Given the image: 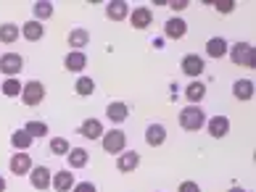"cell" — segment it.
I'll return each mask as SVG.
<instances>
[{"instance_id":"obj_28","label":"cell","mask_w":256,"mask_h":192,"mask_svg":"<svg viewBox=\"0 0 256 192\" xmlns=\"http://www.w3.org/2000/svg\"><path fill=\"white\" fill-rule=\"evenodd\" d=\"M34 21H45V18H50L53 16V3H48V0H40V3H34Z\"/></svg>"},{"instance_id":"obj_8","label":"cell","mask_w":256,"mask_h":192,"mask_svg":"<svg viewBox=\"0 0 256 192\" xmlns=\"http://www.w3.org/2000/svg\"><path fill=\"white\" fill-rule=\"evenodd\" d=\"M130 24L135 26V29H148L150 24H154V13H150V8L140 5L135 11H130Z\"/></svg>"},{"instance_id":"obj_20","label":"cell","mask_w":256,"mask_h":192,"mask_svg":"<svg viewBox=\"0 0 256 192\" xmlns=\"http://www.w3.org/2000/svg\"><path fill=\"white\" fill-rule=\"evenodd\" d=\"M42 34H45V26L40 24V21H26L24 26H22V37L24 40H30V42H37V40H42Z\"/></svg>"},{"instance_id":"obj_12","label":"cell","mask_w":256,"mask_h":192,"mask_svg":"<svg viewBox=\"0 0 256 192\" xmlns=\"http://www.w3.org/2000/svg\"><path fill=\"white\" fill-rule=\"evenodd\" d=\"M74 185H77V182H74L72 171H58V174H53V179H50V187L56 192H72Z\"/></svg>"},{"instance_id":"obj_35","label":"cell","mask_w":256,"mask_h":192,"mask_svg":"<svg viewBox=\"0 0 256 192\" xmlns=\"http://www.w3.org/2000/svg\"><path fill=\"white\" fill-rule=\"evenodd\" d=\"M172 8H174V11H185L188 3H182V0H177V3H172Z\"/></svg>"},{"instance_id":"obj_6","label":"cell","mask_w":256,"mask_h":192,"mask_svg":"<svg viewBox=\"0 0 256 192\" xmlns=\"http://www.w3.org/2000/svg\"><path fill=\"white\" fill-rule=\"evenodd\" d=\"M50 179H53V174H50L48 166H32L30 182H32L34 190H50Z\"/></svg>"},{"instance_id":"obj_21","label":"cell","mask_w":256,"mask_h":192,"mask_svg":"<svg viewBox=\"0 0 256 192\" xmlns=\"http://www.w3.org/2000/svg\"><path fill=\"white\" fill-rule=\"evenodd\" d=\"M88 42H90V32H88V29L77 26V29L69 32V45H72V50H82V47H88Z\"/></svg>"},{"instance_id":"obj_37","label":"cell","mask_w":256,"mask_h":192,"mask_svg":"<svg viewBox=\"0 0 256 192\" xmlns=\"http://www.w3.org/2000/svg\"><path fill=\"white\" fill-rule=\"evenodd\" d=\"M227 192H246V190H240V187H232V190H227Z\"/></svg>"},{"instance_id":"obj_25","label":"cell","mask_w":256,"mask_h":192,"mask_svg":"<svg viewBox=\"0 0 256 192\" xmlns=\"http://www.w3.org/2000/svg\"><path fill=\"white\" fill-rule=\"evenodd\" d=\"M32 142H34V140H32V137H30V134H26L24 129H16V132L11 134V145L16 148V153H24L26 148L32 145Z\"/></svg>"},{"instance_id":"obj_19","label":"cell","mask_w":256,"mask_h":192,"mask_svg":"<svg viewBox=\"0 0 256 192\" xmlns=\"http://www.w3.org/2000/svg\"><path fill=\"white\" fill-rule=\"evenodd\" d=\"M164 140H166V129L161 127V124H150V127L146 129V142H148L150 148L164 145Z\"/></svg>"},{"instance_id":"obj_22","label":"cell","mask_w":256,"mask_h":192,"mask_svg":"<svg viewBox=\"0 0 256 192\" xmlns=\"http://www.w3.org/2000/svg\"><path fill=\"white\" fill-rule=\"evenodd\" d=\"M232 95L238 100H251L254 98V82L251 79H238L232 84Z\"/></svg>"},{"instance_id":"obj_30","label":"cell","mask_w":256,"mask_h":192,"mask_svg":"<svg viewBox=\"0 0 256 192\" xmlns=\"http://www.w3.org/2000/svg\"><path fill=\"white\" fill-rule=\"evenodd\" d=\"M3 95L6 98H16V95H22V82L16 79V76H8L3 82Z\"/></svg>"},{"instance_id":"obj_18","label":"cell","mask_w":256,"mask_h":192,"mask_svg":"<svg viewBox=\"0 0 256 192\" xmlns=\"http://www.w3.org/2000/svg\"><path fill=\"white\" fill-rule=\"evenodd\" d=\"M227 50H230V45H227L224 37H212L206 42V55H212V58H224Z\"/></svg>"},{"instance_id":"obj_4","label":"cell","mask_w":256,"mask_h":192,"mask_svg":"<svg viewBox=\"0 0 256 192\" xmlns=\"http://www.w3.org/2000/svg\"><path fill=\"white\" fill-rule=\"evenodd\" d=\"M45 95H48V90H45V84L37 82V79H34V82H26L24 87H22V100H24L26 105H32V108L42 103Z\"/></svg>"},{"instance_id":"obj_24","label":"cell","mask_w":256,"mask_h":192,"mask_svg":"<svg viewBox=\"0 0 256 192\" xmlns=\"http://www.w3.org/2000/svg\"><path fill=\"white\" fill-rule=\"evenodd\" d=\"M185 98L190 100V103H201L206 98V84L204 82H190L185 87Z\"/></svg>"},{"instance_id":"obj_32","label":"cell","mask_w":256,"mask_h":192,"mask_svg":"<svg viewBox=\"0 0 256 192\" xmlns=\"http://www.w3.org/2000/svg\"><path fill=\"white\" fill-rule=\"evenodd\" d=\"M214 8L220 13H232L235 11V0H214Z\"/></svg>"},{"instance_id":"obj_33","label":"cell","mask_w":256,"mask_h":192,"mask_svg":"<svg viewBox=\"0 0 256 192\" xmlns=\"http://www.w3.org/2000/svg\"><path fill=\"white\" fill-rule=\"evenodd\" d=\"M72 192H96V185L92 182H77Z\"/></svg>"},{"instance_id":"obj_29","label":"cell","mask_w":256,"mask_h":192,"mask_svg":"<svg viewBox=\"0 0 256 192\" xmlns=\"http://www.w3.org/2000/svg\"><path fill=\"white\" fill-rule=\"evenodd\" d=\"M24 132L30 134L32 140H40V137H45V134H48V124H45V121H30V124L24 127Z\"/></svg>"},{"instance_id":"obj_23","label":"cell","mask_w":256,"mask_h":192,"mask_svg":"<svg viewBox=\"0 0 256 192\" xmlns=\"http://www.w3.org/2000/svg\"><path fill=\"white\" fill-rule=\"evenodd\" d=\"M69 163H72V169H84L90 163V153L84 148H72L69 150Z\"/></svg>"},{"instance_id":"obj_27","label":"cell","mask_w":256,"mask_h":192,"mask_svg":"<svg viewBox=\"0 0 256 192\" xmlns=\"http://www.w3.org/2000/svg\"><path fill=\"white\" fill-rule=\"evenodd\" d=\"M92 90H96V82H92L90 76H80L77 84H74V92H77L80 98H90Z\"/></svg>"},{"instance_id":"obj_34","label":"cell","mask_w":256,"mask_h":192,"mask_svg":"<svg viewBox=\"0 0 256 192\" xmlns=\"http://www.w3.org/2000/svg\"><path fill=\"white\" fill-rule=\"evenodd\" d=\"M180 192H201V187H198V182H182V185H180Z\"/></svg>"},{"instance_id":"obj_10","label":"cell","mask_w":256,"mask_h":192,"mask_svg":"<svg viewBox=\"0 0 256 192\" xmlns=\"http://www.w3.org/2000/svg\"><path fill=\"white\" fill-rule=\"evenodd\" d=\"M206 129H208V134H212L214 140H222L227 132H230V119L227 116H212L206 121Z\"/></svg>"},{"instance_id":"obj_11","label":"cell","mask_w":256,"mask_h":192,"mask_svg":"<svg viewBox=\"0 0 256 192\" xmlns=\"http://www.w3.org/2000/svg\"><path fill=\"white\" fill-rule=\"evenodd\" d=\"M164 34L169 37V40H182V37L188 34V24H185V18H169V21L164 24Z\"/></svg>"},{"instance_id":"obj_36","label":"cell","mask_w":256,"mask_h":192,"mask_svg":"<svg viewBox=\"0 0 256 192\" xmlns=\"http://www.w3.org/2000/svg\"><path fill=\"white\" fill-rule=\"evenodd\" d=\"M0 192H6V179L0 177Z\"/></svg>"},{"instance_id":"obj_2","label":"cell","mask_w":256,"mask_h":192,"mask_svg":"<svg viewBox=\"0 0 256 192\" xmlns=\"http://www.w3.org/2000/svg\"><path fill=\"white\" fill-rule=\"evenodd\" d=\"M232 63L235 66H246V69H256V47L248 42H235L232 45Z\"/></svg>"},{"instance_id":"obj_3","label":"cell","mask_w":256,"mask_h":192,"mask_svg":"<svg viewBox=\"0 0 256 192\" xmlns=\"http://www.w3.org/2000/svg\"><path fill=\"white\" fill-rule=\"evenodd\" d=\"M100 142H103V150L111 153V156H119V153H124V150H127V134L122 132V129H111V132H106V134L100 137Z\"/></svg>"},{"instance_id":"obj_16","label":"cell","mask_w":256,"mask_h":192,"mask_svg":"<svg viewBox=\"0 0 256 192\" xmlns=\"http://www.w3.org/2000/svg\"><path fill=\"white\" fill-rule=\"evenodd\" d=\"M106 16L111 18V21H124V18L130 16V5L124 3V0H111V3L106 5Z\"/></svg>"},{"instance_id":"obj_7","label":"cell","mask_w":256,"mask_h":192,"mask_svg":"<svg viewBox=\"0 0 256 192\" xmlns=\"http://www.w3.org/2000/svg\"><path fill=\"white\" fill-rule=\"evenodd\" d=\"M140 166V153L138 150H124L119 153V161H116V169L122 171V174H132Z\"/></svg>"},{"instance_id":"obj_31","label":"cell","mask_w":256,"mask_h":192,"mask_svg":"<svg viewBox=\"0 0 256 192\" xmlns=\"http://www.w3.org/2000/svg\"><path fill=\"white\" fill-rule=\"evenodd\" d=\"M69 150H72L69 140H64V137H53L50 140V153L53 156H69Z\"/></svg>"},{"instance_id":"obj_26","label":"cell","mask_w":256,"mask_h":192,"mask_svg":"<svg viewBox=\"0 0 256 192\" xmlns=\"http://www.w3.org/2000/svg\"><path fill=\"white\" fill-rule=\"evenodd\" d=\"M18 34H22V29H18L16 24H0V42L11 45L18 40Z\"/></svg>"},{"instance_id":"obj_13","label":"cell","mask_w":256,"mask_h":192,"mask_svg":"<svg viewBox=\"0 0 256 192\" xmlns=\"http://www.w3.org/2000/svg\"><path fill=\"white\" fill-rule=\"evenodd\" d=\"M64 66H66V71L80 74V71H84V66H88V55H84L82 50H72V53L64 58Z\"/></svg>"},{"instance_id":"obj_15","label":"cell","mask_w":256,"mask_h":192,"mask_svg":"<svg viewBox=\"0 0 256 192\" xmlns=\"http://www.w3.org/2000/svg\"><path fill=\"white\" fill-rule=\"evenodd\" d=\"M32 171V158L26 156V153H16V156L11 158V174L14 177H24Z\"/></svg>"},{"instance_id":"obj_1","label":"cell","mask_w":256,"mask_h":192,"mask_svg":"<svg viewBox=\"0 0 256 192\" xmlns=\"http://www.w3.org/2000/svg\"><path fill=\"white\" fill-rule=\"evenodd\" d=\"M180 127L185 132H198L206 127V113L198 108V105H188V108L180 111Z\"/></svg>"},{"instance_id":"obj_14","label":"cell","mask_w":256,"mask_h":192,"mask_svg":"<svg viewBox=\"0 0 256 192\" xmlns=\"http://www.w3.org/2000/svg\"><path fill=\"white\" fill-rule=\"evenodd\" d=\"M130 116V108H127V103H122V100H114L108 103V108H106V119L114 121V124H122V121H127Z\"/></svg>"},{"instance_id":"obj_9","label":"cell","mask_w":256,"mask_h":192,"mask_svg":"<svg viewBox=\"0 0 256 192\" xmlns=\"http://www.w3.org/2000/svg\"><path fill=\"white\" fill-rule=\"evenodd\" d=\"M180 69H182L185 76H201L204 74V58L196 53H188L182 58V63H180Z\"/></svg>"},{"instance_id":"obj_5","label":"cell","mask_w":256,"mask_h":192,"mask_svg":"<svg viewBox=\"0 0 256 192\" xmlns=\"http://www.w3.org/2000/svg\"><path fill=\"white\" fill-rule=\"evenodd\" d=\"M24 69V58L18 53H6V55H0V74H6V76H16V74H22Z\"/></svg>"},{"instance_id":"obj_17","label":"cell","mask_w":256,"mask_h":192,"mask_svg":"<svg viewBox=\"0 0 256 192\" xmlns=\"http://www.w3.org/2000/svg\"><path fill=\"white\" fill-rule=\"evenodd\" d=\"M80 132H82L84 140H100L103 137V124H100V119H84Z\"/></svg>"}]
</instances>
